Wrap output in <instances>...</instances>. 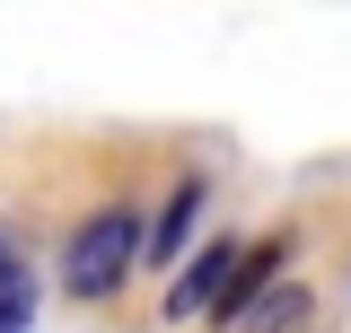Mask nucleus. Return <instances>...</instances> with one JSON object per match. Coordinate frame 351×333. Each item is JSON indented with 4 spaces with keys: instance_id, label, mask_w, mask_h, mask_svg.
I'll return each mask as SVG.
<instances>
[{
    "instance_id": "obj_2",
    "label": "nucleus",
    "mask_w": 351,
    "mask_h": 333,
    "mask_svg": "<svg viewBox=\"0 0 351 333\" xmlns=\"http://www.w3.org/2000/svg\"><path fill=\"white\" fill-rule=\"evenodd\" d=\"M237 290H246V246H202L193 263H184V281H176V316H202V307H219V316H237Z\"/></svg>"
},
{
    "instance_id": "obj_5",
    "label": "nucleus",
    "mask_w": 351,
    "mask_h": 333,
    "mask_svg": "<svg viewBox=\"0 0 351 333\" xmlns=\"http://www.w3.org/2000/svg\"><path fill=\"white\" fill-rule=\"evenodd\" d=\"M36 325V281H27V263H9L0 272V333H27Z\"/></svg>"
},
{
    "instance_id": "obj_6",
    "label": "nucleus",
    "mask_w": 351,
    "mask_h": 333,
    "mask_svg": "<svg viewBox=\"0 0 351 333\" xmlns=\"http://www.w3.org/2000/svg\"><path fill=\"white\" fill-rule=\"evenodd\" d=\"M9 263H18V254H9V237H0V272H9Z\"/></svg>"
},
{
    "instance_id": "obj_4",
    "label": "nucleus",
    "mask_w": 351,
    "mask_h": 333,
    "mask_svg": "<svg viewBox=\"0 0 351 333\" xmlns=\"http://www.w3.org/2000/svg\"><path fill=\"white\" fill-rule=\"evenodd\" d=\"M193 210H202V184H176V202L158 210V228H149V254L167 263L176 246H184V228H193Z\"/></svg>"
},
{
    "instance_id": "obj_1",
    "label": "nucleus",
    "mask_w": 351,
    "mask_h": 333,
    "mask_svg": "<svg viewBox=\"0 0 351 333\" xmlns=\"http://www.w3.org/2000/svg\"><path fill=\"white\" fill-rule=\"evenodd\" d=\"M132 254H141V219L132 210H88L71 228V246H62V281L80 298H114L123 272H132Z\"/></svg>"
},
{
    "instance_id": "obj_3",
    "label": "nucleus",
    "mask_w": 351,
    "mask_h": 333,
    "mask_svg": "<svg viewBox=\"0 0 351 333\" xmlns=\"http://www.w3.org/2000/svg\"><path fill=\"white\" fill-rule=\"evenodd\" d=\"M299 325H307V290L299 281H272L263 298H246L228 316V333H299Z\"/></svg>"
}]
</instances>
